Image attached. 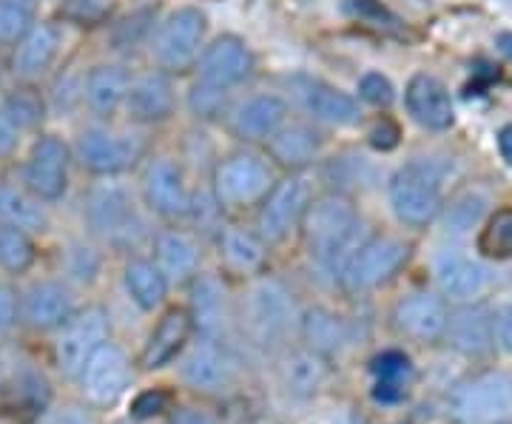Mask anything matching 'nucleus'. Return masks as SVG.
<instances>
[{"label": "nucleus", "mask_w": 512, "mask_h": 424, "mask_svg": "<svg viewBox=\"0 0 512 424\" xmlns=\"http://www.w3.org/2000/svg\"><path fill=\"white\" fill-rule=\"evenodd\" d=\"M114 12V0H63L60 18L77 26H100Z\"/></svg>", "instance_id": "obj_42"}, {"label": "nucleus", "mask_w": 512, "mask_h": 424, "mask_svg": "<svg viewBox=\"0 0 512 424\" xmlns=\"http://www.w3.org/2000/svg\"><path fill=\"white\" fill-rule=\"evenodd\" d=\"M205 29H208V23L200 9L183 6V9L171 12L154 35V57H157L160 69L177 74L188 72L200 60Z\"/></svg>", "instance_id": "obj_8"}, {"label": "nucleus", "mask_w": 512, "mask_h": 424, "mask_svg": "<svg viewBox=\"0 0 512 424\" xmlns=\"http://www.w3.org/2000/svg\"><path fill=\"white\" fill-rule=\"evenodd\" d=\"M296 308L291 294L276 279H259L242 302V328L256 345H279L291 331Z\"/></svg>", "instance_id": "obj_5"}, {"label": "nucleus", "mask_w": 512, "mask_h": 424, "mask_svg": "<svg viewBox=\"0 0 512 424\" xmlns=\"http://www.w3.org/2000/svg\"><path fill=\"white\" fill-rule=\"evenodd\" d=\"M217 254H220L222 268L228 274L248 279L262 274L265 259H268V242L256 231L239 228V225H225L217 234Z\"/></svg>", "instance_id": "obj_24"}, {"label": "nucleus", "mask_w": 512, "mask_h": 424, "mask_svg": "<svg viewBox=\"0 0 512 424\" xmlns=\"http://www.w3.org/2000/svg\"><path fill=\"white\" fill-rule=\"evenodd\" d=\"M74 314L72 288L57 279L35 282L20 302V316L35 331H60Z\"/></svg>", "instance_id": "obj_19"}, {"label": "nucleus", "mask_w": 512, "mask_h": 424, "mask_svg": "<svg viewBox=\"0 0 512 424\" xmlns=\"http://www.w3.org/2000/svg\"><path fill=\"white\" fill-rule=\"evenodd\" d=\"M436 282H439V291L444 296H450L456 302H473L487 291L490 271L476 259L447 251L436 259Z\"/></svg>", "instance_id": "obj_26"}, {"label": "nucleus", "mask_w": 512, "mask_h": 424, "mask_svg": "<svg viewBox=\"0 0 512 424\" xmlns=\"http://www.w3.org/2000/svg\"><path fill=\"white\" fill-rule=\"evenodd\" d=\"M180 376L191 390L205 393V396H217L234 385L237 379V362L234 356L220 345V339H208L202 336L200 342H194L183 353L180 362Z\"/></svg>", "instance_id": "obj_13"}, {"label": "nucleus", "mask_w": 512, "mask_h": 424, "mask_svg": "<svg viewBox=\"0 0 512 424\" xmlns=\"http://www.w3.org/2000/svg\"><path fill=\"white\" fill-rule=\"evenodd\" d=\"M407 259H410V242H404L402 237L393 234L367 237L359 245V251L348 259L339 279L353 294H365L390 282L407 265Z\"/></svg>", "instance_id": "obj_6"}, {"label": "nucleus", "mask_w": 512, "mask_h": 424, "mask_svg": "<svg viewBox=\"0 0 512 424\" xmlns=\"http://www.w3.org/2000/svg\"><path fill=\"white\" fill-rule=\"evenodd\" d=\"M37 23V0H0V46H15Z\"/></svg>", "instance_id": "obj_40"}, {"label": "nucleus", "mask_w": 512, "mask_h": 424, "mask_svg": "<svg viewBox=\"0 0 512 424\" xmlns=\"http://www.w3.org/2000/svg\"><path fill=\"white\" fill-rule=\"evenodd\" d=\"M274 171L254 151H234L214 168V200L220 208L242 211L262 205L274 188Z\"/></svg>", "instance_id": "obj_3"}, {"label": "nucleus", "mask_w": 512, "mask_h": 424, "mask_svg": "<svg viewBox=\"0 0 512 424\" xmlns=\"http://www.w3.org/2000/svg\"><path fill=\"white\" fill-rule=\"evenodd\" d=\"M458 424H495L512 413V382L501 373H481L458 385L450 399Z\"/></svg>", "instance_id": "obj_10"}, {"label": "nucleus", "mask_w": 512, "mask_h": 424, "mask_svg": "<svg viewBox=\"0 0 512 424\" xmlns=\"http://www.w3.org/2000/svg\"><path fill=\"white\" fill-rule=\"evenodd\" d=\"M484 211H487V197L481 191H473V188L470 191H461L456 200L447 205L444 225H447L450 234H467L473 225L481 222Z\"/></svg>", "instance_id": "obj_41"}, {"label": "nucleus", "mask_w": 512, "mask_h": 424, "mask_svg": "<svg viewBox=\"0 0 512 424\" xmlns=\"http://www.w3.org/2000/svg\"><path fill=\"white\" fill-rule=\"evenodd\" d=\"M146 151V140L140 134L114 131L106 126H89L77 134L74 157L94 177H117L134 166Z\"/></svg>", "instance_id": "obj_7"}, {"label": "nucleus", "mask_w": 512, "mask_h": 424, "mask_svg": "<svg viewBox=\"0 0 512 424\" xmlns=\"http://www.w3.org/2000/svg\"><path fill=\"white\" fill-rule=\"evenodd\" d=\"M168 402H171V396L165 390H146L131 402V416L134 419H154L163 410H168Z\"/></svg>", "instance_id": "obj_45"}, {"label": "nucleus", "mask_w": 512, "mask_h": 424, "mask_svg": "<svg viewBox=\"0 0 512 424\" xmlns=\"http://www.w3.org/2000/svg\"><path fill=\"white\" fill-rule=\"evenodd\" d=\"M495 424H507V422H495Z\"/></svg>", "instance_id": "obj_55"}, {"label": "nucleus", "mask_w": 512, "mask_h": 424, "mask_svg": "<svg viewBox=\"0 0 512 424\" xmlns=\"http://www.w3.org/2000/svg\"><path fill=\"white\" fill-rule=\"evenodd\" d=\"M168 424H217L208 413H202L197 407H180L168 416Z\"/></svg>", "instance_id": "obj_49"}, {"label": "nucleus", "mask_w": 512, "mask_h": 424, "mask_svg": "<svg viewBox=\"0 0 512 424\" xmlns=\"http://www.w3.org/2000/svg\"><path fill=\"white\" fill-rule=\"evenodd\" d=\"M191 316H194V328H200L202 336L208 339H220L228 319H231V308H228V294L222 288V282L211 274L197 277L194 282V299H191Z\"/></svg>", "instance_id": "obj_30"}, {"label": "nucleus", "mask_w": 512, "mask_h": 424, "mask_svg": "<svg viewBox=\"0 0 512 424\" xmlns=\"http://www.w3.org/2000/svg\"><path fill=\"white\" fill-rule=\"evenodd\" d=\"M37 259L35 240L29 231L18 225L0 222V271L6 274H26Z\"/></svg>", "instance_id": "obj_37"}, {"label": "nucleus", "mask_w": 512, "mask_h": 424, "mask_svg": "<svg viewBox=\"0 0 512 424\" xmlns=\"http://www.w3.org/2000/svg\"><path fill=\"white\" fill-rule=\"evenodd\" d=\"M316 200L313 183L308 177L291 171L285 180H276L268 197L262 200L256 211V234L268 245H279L291 237L296 228H302V220L308 208Z\"/></svg>", "instance_id": "obj_4"}, {"label": "nucleus", "mask_w": 512, "mask_h": 424, "mask_svg": "<svg viewBox=\"0 0 512 424\" xmlns=\"http://www.w3.org/2000/svg\"><path fill=\"white\" fill-rule=\"evenodd\" d=\"M498 148H501V157L512 166V126H504L498 134Z\"/></svg>", "instance_id": "obj_51"}, {"label": "nucleus", "mask_w": 512, "mask_h": 424, "mask_svg": "<svg viewBox=\"0 0 512 424\" xmlns=\"http://www.w3.org/2000/svg\"><path fill=\"white\" fill-rule=\"evenodd\" d=\"M282 379H285V388L296 396H313L328 379V356L311 348L288 353L282 362Z\"/></svg>", "instance_id": "obj_33"}, {"label": "nucleus", "mask_w": 512, "mask_h": 424, "mask_svg": "<svg viewBox=\"0 0 512 424\" xmlns=\"http://www.w3.org/2000/svg\"><path fill=\"white\" fill-rule=\"evenodd\" d=\"M0 220L9 225H18L23 231H43L46 228V211L37 197H32L26 188L0 185Z\"/></svg>", "instance_id": "obj_35"}, {"label": "nucleus", "mask_w": 512, "mask_h": 424, "mask_svg": "<svg viewBox=\"0 0 512 424\" xmlns=\"http://www.w3.org/2000/svg\"><path fill=\"white\" fill-rule=\"evenodd\" d=\"M376 373V399L379 402H396L404 396V382L410 376V359L399 351H387L373 359Z\"/></svg>", "instance_id": "obj_38"}, {"label": "nucleus", "mask_w": 512, "mask_h": 424, "mask_svg": "<svg viewBox=\"0 0 512 424\" xmlns=\"http://www.w3.org/2000/svg\"><path fill=\"white\" fill-rule=\"evenodd\" d=\"M188 103H191V111L197 114V117H208V120H214V117H220L228 109V89H217V86H208V83H197L194 89H191V97H188Z\"/></svg>", "instance_id": "obj_43"}, {"label": "nucleus", "mask_w": 512, "mask_h": 424, "mask_svg": "<svg viewBox=\"0 0 512 424\" xmlns=\"http://www.w3.org/2000/svg\"><path fill=\"white\" fill-rule=\"evenodd\" d=\"M143 194H146L148 208L165 220H185L194 214V197L185 183L183 168L171 157H157L148 163Z\"/></svg>", "instance_id": "obj_15"}, {"label": "nucleus", "mask_w": 512, "mask_h": 424, "mask_svg": "<svg viewBox=\"0 0 512 424\" xmlns=\"http://www.w3.org/2000/svg\"><path fill=\"white\" fill-rule=\"evenodd\" d=\"M131 74L120 63H97L83 80V97L89 109L97 117H111L120 109H126L128 89H131Z\"/></svg>", "instance_id": "obj_27"}, {"label": "nucleus", "mask_w": 512, "mask_h": 424, "mask_svg": "<svg viewBox=\"0 0 512 424\" xmlns=\"http://www.w3.org/2000/svg\"><path fill=\"white\" fill-rule=\"evenodd\" d=\"M111 336V322L106 308L100 305H92L80 314H74L63 328H60V336H57L55 356L57 365L63 373L69 376H80L83 365L89 362L100 345H106Z\"/></svg>", "instance_id": "obj_12"}, {"label": "nucleus", "mask_w": 512, "mask_h": 424, "mask_svg": "<svg viewBox=\"0 0 512 424\" xmlns=\"http://www.w3.org/2000/svg\"><path fill=\"white\" fill-rule=\"evenodd\" d=\"M404 103L410 117L427 131H447L456 123V109H453V97L450 89L441 83L436 74L419 72L410 77Z\"/></svg>", "instance_id": "obj_18"}, {"label": "nucleus", "mask_w": 512, "mask_h": 424, "mask_svg": "<svg viewBox=\"0 0 512 424\" xmlns=\"http://www.w3.org/2000/svg\"><path fill=\"white\" fill-rule=\"evenodd\" d=\"M77 379H80L83 396L92 405L109 407L128 390V382H131V362H128L126 351L120 345L106 342V345H100L89 356V362L83 365Z\"/></svg>", "instance_id": "obj_14"}, {"label": "nucleus", "mask_w": 512, "mask_h": 424, "mask_svg": "<svg viewBox=\"0 0 512 424\" xmlns=\"http://www.w3.org/2000/svg\"><path fill=\"white\" fill-rule=\"evenodd\" d=\"M498 49H501V52H504V55L512 60V35H510V32L498 35Z\"/></svg>", "instance_id": "obj_53"}, {"label": "nucleus", "mask_w": 512, "mask_h": 424, "mask_svg": "<svg viewBox=\"0 0 512 424\" xmlns=\"http://www.w3.org/2000/svg\"><path fill=\"white\" fill-rule=\"evenodd\" d=\"M63 49V29L43 20L35 23L26 35L15 43V55H12V72L18 74L20 80L35 83L43 74H49V69L57 63Z\"/></svg>", "instance_id": "obj_20"}, {"label": "nucleus", "mask_w": 512, "mask_h": 424, "mask_svg": "<svg viewBox=\"0 0 512 424\" xmlns=\"http://www.w3.org/2000/svg\"><path fill=\"white\" fill-rule=\"evenodd\" d=\"M194 333V316L191 308H168L154 331L148 336L146 348L140 353V368L160 370L171 365L180 353L188 348V339Z\"/></svg>", "instance_id": "obj_21"}, {"label": "nucleus", "mask_w": 512, "mask_h": 424, "mask_svg": "<svg viewBox=\"0 0 512 424\" xmlns=\"http://www.w3.org/2000/svg\"><path fill=\"white\" fill-rule=\"evenodd\" d=\"M319 151H322V134L308 123H285L268 140L271 160L288 171H302L305 166H311Z\"/></svg>", "instance_id": "obj_28"}, {"label": "nucleus", "mask_w": 512, "mask_h": 424, "mask_svg": "<svg viewBox=\"0 0 512 424\" xmlns=\"http://www.w3.org/2000/svg\"><path fill=\"white\" fill-rule=\"evenodd\" d=\"M478 251L490 259L512 257V208H501L487 217L478 234Z\"/></svg>", "instance_id": "obj_39"}, {"label": "nucleus", "mask_w": 512, "mask_h": 424, "mask_svg": "<svg viewBox=\"0 0 512 424\" xmlns=\"http://www.w3.org/2000/svg\"><path fill=\"white\" fill-rule=\"evenodd\" d=\"M123 282H126V291L131 296V302L143 311H154L165 302L168 294V279L160 271V265L154 259H128L126 268H123Z\"/></svg>", "instance_id": "obj_31"}, {"label": "nucleus", "mask_w": 512, "mask_h": 424, "mask_svg": "<svg viewBox=\"0 0 512 424\" xmlns=\"http://www.w3.org/2000/svg\"><path fill=\"white\" fill-rule=\"evenodd\" d=\"M362 228L365 222L345 194L316 197L302 220V234H305L311 257L336 277L365 242Z\"/></svg>", "instance_id": "obj_1"}, {"label": "nucleus", "mask_w": 512, "mask_h": 424, "mask_svg": "<svg viewBox=\"0 0 512 424\" xmlns=\"http://www.w3.org/2000/svg\"><path fill=\"white\" fill-rule=\"evenodd\" d=\"M0 114H3V120L18 131V134L20 131H32L46 117V100L32 86H18V89H12V92L3 97Z\"/></svg>", "instance_id": "obj_36"}, {"label": "nucleus", "mask_w": 512, "mask_h": 424, "mask_svg": "<svg viewBox=\"0 0 512 424\" xmlns=\"http://www.w3.org/2000/svg\"><path fill=\"white\" fill-rule=\"evenodd\" d=\"M177 109V94L168 72H146L131 80L126 114L134 123H163Z\"/></svg>", "instance_id": "obj_22"}, {"label": "nucleus", "mask_w": 512, "mask_h": 424, "mask_svg": "<svg viewBox=\"0 0 512 424\" xmlns=\"http://www.w3.org/2000/svg\"><path fill=\"white\" fill-rule=\"evenodd\" d=\"M97 268H100V259H97V254H94L92 248L74 245L72 262H69V274L80 279V282H92L94 274H97Z\"/></svg>", "instance_id": "obj_47"}, {"label": "nucleus", "mask_w": 512, "mask_h": 424, "mask_svg": "<svg viewBox=\"0 0 512 424\" xmlns=\"http://www.w3.org/2000/svg\"><path fill=\"white\" fill-rule=\"evenodd\" d=\"M359 97L365 103H370V106H376V109H387L396 100V89H393V83L382 72H367L359 80Z\"/></svg>", "instance_id": "obj_44"}, {"label": "nucleus", "mask_w": 512, "mask_h": 424, "mask_svg": "<svg viewBox=\"0 0 512 424\" xmlns=\"http://www.w3.org/2000/svg\"><path fill=\"white\" fill-rule=\"evenodd\" d=\"M393 325L407 339L421 342V345H433L447 336L450 311H447L444 299L436 294L404 296L393 311Z\"/></svg>", "instance_id": "obj_17"}, {"label": "nucleus", "mask_w": 512, "mask_h": 424, "mask_svg": "<svg viewBox=\"0 0 512 424\" xmlns=\"http://www.w3.org/2000/svg\"><path fill=\"white\" fill-rule=\"evenodd\" d=\"M302 336L308 342V348L322 356H333L342 351V345L348 342V328L339 316L328 308H311L302 316Z\"/></svg>", "instance_id": "obj_34"}, {"label": "nucleus", "mask_w": 512, "mask_h": 424, "mask_svg": "<svg viewBox=\"0 0 512 424\" xmlns=\"http://www.w3.org/2000/svg\"><path fill=\"white\" fill-rule=\"evenodd\" d=\"M86 222L92 234L109 242H128L143 231V220L137 214L134 197L123 185H97L86 197Z\"/></svg>", "instance_id": "obj_11"}, {"label": "nucleus", "mask_w": 512, "mask_h": 424, "mask_svg": "<svg viewBox=\"0 0 512 424\" xmlns=\"http://www.w3.org/2000/svg\"><path fill=\"white\" fill-rule=\"evenodd\" d=\"M154 257L168 282L183 285L188 279L197 277V271H200V242L180 228H171V231H163L154 242Z\"/></svg>", "instance_id": "obj_29"}, {"label": "nucleus", "mask_w": 512, "mask_h": 424, "mask_svg": "<svg viewBox=\"0 0 512 424\" xmlns=\"http://www.w3.org/2000/svg\"><path fill=\"white\" fill-rule=\"evenodd\" d=\"M498 345L507 353H512V305L498 316Z\"/></svg>", "instance_id": "obj_50"}, {"label": "nucleus", "mask_w": 512, "mask_h": 424, "mask_svg": "<svg viewBox=\"0 0 512 424\" xmlns=\"http://www.w3.org/2000/svg\"><path fill=\"white\" fill-rule=\"evenodd\" d=\"M396 220L410 228H424L441 214V171L433 163H407L387 185Z\"/></svg>", "instance_id": "obj_2"}, {"label": "nucleus", "mask_w": 512, "mask_h": 424, "mask_svg": "<svg viewBox=\"0 0 512 424\" xmlns=\"http://www.w3.org/2000/svg\"><path fill=\"white\" fill-rule=\"evenodd\" d=\"M0 388H3V368H0Z\"/></svg>", "instance_id": "obj_54"}, {"label": "nucleus", "mask_w": 512, "mask_h": 424, "mask_svg": "<svg viewBox=\"0 0 512 424\" xmlns=\"http://www.w3.org/2000/svg\"><path fill=\"white\" fill-rule=\"evenodd\" d=\"M251 72H254V55L237 35L217 37L211 46H205V52L197 60V74L202 83L217 89H231Z\"/></svg>", "instance_id": "obj_16"}, {"label": "nucleus", "mask_w": 512, "mask_h": 424, "mask_svg": "<svg viewBox=\"0 0 512 424\" xmlns=\"http://www.w3.org/2000/svg\"><path fill=\"white\" fill-rule=\"evenodd\" d=\"M399 137H402V129H399L390 117H379V120L373 123L370 134H367L370 146L376 148V151H393V148L399 146Z\"/></svg>", "instance_id": "obj_46"}, {"label": "nucleus", "mask_w": 512, "mask_h": 424, "mask_svg": "<svg viewBox=\"0 0 512 424\" xmlns=\"http://www.w3.org/2000/svg\"><path fill=\"white\" fill-rule=\"evenodd\" d=\"M447 339L464 356H484V353H490L495 339H498L493 311L487 305H476V302L461 305L458 311L450 314Z\"/></svg>", "instance_id": "obj_23"}, {"label": "nucleus", "mask_w": 512, "mask_h": 424, "mask_svg": "<svg viewBox=\"0 0 512 424\" xmlns=\"http://www.w3.org/2000/svg\"><path fill=\"white\" fill-rule=\"evenodd\" d=\"M305 106L316 120L328 126H356L362 120L359 103L348 92H339L328 83H308L305 89Z\"/></svg>", "instance_id": "obj_32"}, {"label": "nucleus", "mask_w": 512, "mask_h": 424, "mask_svg": "<svg viewBox=\"0 0 512 424\" xmlns=\"http://www.w3.org/2000/svg\"><path fill=\"white\" fill-rule=\"evenodd\" d=\"M20 319V299L18 294L0 282V333H9Z\"/></svg>", "instance_id": "obj_48"}, {"label": "nucleus", "mask_w": 512, "mask_h": 424, "mask_svg": "<svg viewBox=\"0 0 512 424\" xmlns=\"http://www.w3.org/2000/svg\"><path fill=\"white\" fill-rule=\"evenodd\" d=\"M285 123H288V103L276 94L251 97L231 117V129L245 143H262V140L268 143Z\"/></svg>", "instance_id": "obj_25"}, {"label": "nucleus", "mask_w": 512, "mask_h": 424, "mask_svg": "<svg viewBox=\"0 0 512 424\" xmlns=\"http://www.w3.org/2000/svg\"><path fill=\"white\" fill-rule=\"evenodd\" d=\"M52 424H92V422H89V416H83V413H77L74 407H69V410H63Z\"/></svg>", "instance_id": "obj_52"}, {"label": "nucleus", "mask_w": 512, "mask_h": 424, "mask_svg": "<svg viewBox=\"0 0 512 424\" xmlns=\"http://www.w3.org/2000/svg\"><path fill=\"white\" fill-rule=\"evenodd\" d=\"M72 148L57 134H40L23 163V188L40 203H57L69 191Z\"/></svg>", "instance_id": "obj_9"}]
</instances>
